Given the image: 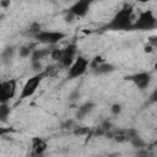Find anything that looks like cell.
Here are the masks:
<instances>
[{"instance_id":"1","label":"cell","mask_w":157,"mask_h":157,"mask_svg":"<svg viewBox=\"0 0 157 157\" xmlns=\"http://www.w3.org/2000/svg\"><path fill=\"white\" fill-rule=\"evenodd\" d=\"M134 7L129 4H125L113 17L112 20L103 27L105 31H131L134 20Z\"/></svg>"},{"instance_id":"2","label":"cell","mask_w":157,"mask_h":157,"mask_svg":"<svg viewBox=\"0 0 157 157\" xmlns=\"http://www.w3.org/2000/svg\"><path fill=\"white\" fill-rule=\"evenodd\" d=\"M157 26V18L152 10H145L140 12L139 17L134 21L132 29L135 31H150Z\"/></svg>"},{"instance_id":"3","label":"cell","mask_w":157,"mask_h":157,"mask_svg":"<svg viewBox=\"0 0 157 157\" xmlns=\"http://www.w3.org/2000/svg\"><path fill=\"white\" fill-rule=\"evenodd\" d=\"M43 77H45L44 71L38 72V74L33 75L32 77H29V78L25 82V85H23V87H22V90H21L20 99H26V98L32 97V96L36 93V91H37L38 86L40 85V82H42Z\"/></svg>"},{"instance_id":"4","label":"cell","mask_w":157,"mask_h":157,"mask_svg":"<svg viewBox=\"0 0 157 157\" xmlns=\"http://www.w3.org/2000/svg\"><path fill=\"white\" fill-rule=\"evenodd\" d=\"M66 37V34L61 31H48V29H42L39 33L34 36V39L42 44H48V45H55L60 40H63Z\"/></svg>"},{"instance_id":"5","label":"cell","mask_w":157,"mask_h":157,"mask_svg":"<svg viewBox=\"0 0 157 157\" xmlns=\"http://www.w3.org/2000/svg\"><path fill=\"white\" fill-rule=\"evenodd\" d=\"M88 67H90L88 59H86L82 55H77L76 59L74 60V63L67 69V78H77V77H81L87 71Z\"/></svg>"},{"instance_id":"6","label":"cell","mask_w":157,"mask_h":157,"mask_svg":"<svg viewBox=\"0 0 157 157\" xmlns=\"http://www.w3.org/2000/svg\"><path fill=\"white\" fill-rule=\"evenodd\" d=\"M17 93V80L9 78L0 85V103H9Z\"/></svg>"},{"instance_id":"7","label":"cell","mask_w":157,"mask_h":157,"mask_svg":"<svg viewBox=\"0 0 157 157\" xmlns=\"http://www.w3.org/2000/svg\"><path fill=\"white\" fill-rule=\"evenodd\" d=\"M96 1H98V0H77L67 9L66 13H69L74 17H85L87 15V12L90 11V7L92 6V4Z\"/></svg>"},{"instance_id":"8","label":"cell","mask_w":157,"mask_h":157,"mask_svg":"<svg viewBox=\"0 0 157 157\" xmlns=\"http://www.w3.org/2000/svg\"><path fill=\"white\" fill-rule=\"evenodd\" d=\"M77 54V45L76 43H70L63 49V59L60 60V65L64 67H70V65L76 59Z\"/></svg>"},{"instance_id":"9","label":"cell","mask_w":157,"mask_h":157,"mask_svg":"<svg viewBox=\"0 0 157 157\" xmlns=\"http://www.w3.org/2000/svg\"><path fill=\"white\" fill-rule=\"evenodd\" d=\"M126 80H130L139 90H145L148 87L151 82V74L147 71H141V72H136L134 75L128 76Z\"/></svg>"},{"instance_id":"10","label":"cell","mask_w":157,"mask_h":157,"mask_svg":"<svg viewBox=\"0 0 157 157\" xmlns=\"http://www.w3.org/2000/svg\"><path fill=\"white\" fill-rule=\"evenodd\" d=\"M31 147H32V151H33V155H37V156H40L45 152L47 147H48V144L47 141L43 139V137H33L32 141H31Z\"/></svg>"},{"instance_id":"11","label":"cell","mask_w":157,"mask_h":157,"mask_svg":"<svg viewBox=\"0 0 157 157\" xmlns=\"http://www.w3.org/2000/svg\"><path fill=\"white\" fill-rule=\"evenodd\" d=\"M114 69H115L114 65H112V64L104 61V63L97 65L96 67H93L92 71H93L96 75H105V74H109V72L114 71Z\"/></svg>"},{"instance_id":"12","label":"cell","mask_w":157,"mask_h":157,"mask_svg":"<svg viewBox=\"0 0 157 157\" xmlns=\"http://www.w3.org/2000/svg\"><path fill=\"white\" fill-rule=\"evenodd\" d=\"M52 49H33L31 54V61H40L47 55H50Z\"/></svg>"},{"instance_id":"13","label":"cell","mask_w":157,"mask_h":157,"mask_svg":"<svg viewBox=\"0 0 157 157\" xmlns=\"http://www.w3.org/2000/svg\"><path fill=\"white\" fill-rule=\"evenodd\" d=\"M93 108H94V103H93V102H86V103H83V104L78 108V110H77V118L82 119V118L86 117L88 113H91V112L93 110Z\"/></svg>"},{"instance_id":"14","label":"cell","mask_w":157,"mask_h":157,"mask_svg":"<svg viewBox=\"0 0 157 157\" xmlns=\"http://www.w3.org/2000/svg\"><path fill=\"white\" fill-rule=\"evenodd\" d=\"M13 53H15V48L13 47H7L6 49H4V52L1 53L2 63H7L9 60H11L12 56H13Z\"/></svg>"},{"instance_id":"15","label":"cell","mask_w":157,"mask_h":157,"mask_svg":"<svg viewBox=\"0 0 157 157\" xmlns=\"http://www.w3.org/2000/svg\"><path fill=\"white\" fill-rule=\"evenodd\" d=\"M10 114V107L7 103H0V119L1 121H5Z\"/></svg>"},{"instance_id":"16","label":"cell","mask_w":157,"mask_h":157,"mask_svg":"<svg viewBox=\"0 0 157 157\" xmlns=\"http://www.w3.org/2000/svg\"><path fill=\"white\" fill-rule=\"evenodd\" d=\"M50 58L54 60V61H59L63 59V49H59V48H54L50 50Z\"/></svg>"},{"instance_id":"17","label":"cell","mask_w":157,"mask_h":157,"mask_svg":"<svg viewBox=\"0 0 157 157\" xmlns=\"http://www.w3.org/2000/svg\"><path fill=\"white\" fill-rule=\"evenodd\" d=\"M32 52H33L32 47H29V45H23V47H21V48H20L18 54H20V56H21V58H28V56H31Z\"/></svg>"},{"instance_id":"18","label":"cell","mask_w":157,"mask_h":157,"mask_svg":"<svg viewBox=\"0 0 157 157\" xmlns=\"http://www.w3.org/2000/svg\"><path fill=\"white\" fill-rule=\"evenodd\" d=\"M42 31V27H40V25L38 23V22H33L31 26H29V28H28V33L34 38V36L37 34V33H39Z\"/></svg>"},{"instance_id":"19","label":"cell","mask_w":157,"mask_h":157,"mask_svg":"<svg viewBox=\"0 0 157 157\" xmlns=\"http://www.w3.org/2000/svg\"><path fill=\"white\" fill-rule=\"evenodd\" d=\"M121 110H123V107H121L120 103H114V104H112V107H110V112H112V114H114V115L120 114Z\"/></svg>"},{"instance_id":"20","label":"cell","mask_w":157,"mask_h":157,"mask_svg":"<svg viewBox=\"0 0 157 157\" xmlns=\"http://www.w3.org/2000/svg\"><path fill=\"white\" fill-rule=\"evenodd\" d=\"M31 64H32V69L36 71V74L42 72V71H43V65H42V61H31Z\"/></svg>"},{"instance_id":"21","label":"cell","mask_w":157,"mask_h":157,"mask_svg":"<svg viewBox=\"0 0 157 157\" xmlns=\"http://www.w3.org/2000/svg\"><path fill=\"white\" fill-rule=\"evenodd\" d=\"M156 102H157V87L153 90V92L148 98V103H156Z\"/></svg>"},{"instance_id":"22","label":"cell","mask_w":157,"mask_h":157,"mask_svg":"<svg viewBox=\"0 0 157 157\" xmlns=\"http://www.w3.org/2000/svg\"><path fill=\"white\" fill-rule=\"evenodd\" d=\"M148 43H150L153 48H156V47H157V36H152V37H150Z\"/></svg>"},{"instance_id":"23","label":"cell","mask_w":157,"mask_h":157,"mask_svg":"<svg viewBox=\"0 0 157 157\" xmlns=\"http://www.w3.org/2000/svg\"><path fill=\"white\" fill-rule=\"evenodd\" d=\"M152 50H153V47H152L150 43H148V45H145V52H146V53H151Z\"/></svg>"},{"instance_id":"24","label":"cell","mask_w":157,"mask_h":157,"mask_svg":"<svg viewBox=\"0 0 157 157\" xmlns=\"http://www.w3.org/2000/svg\"><path fill=\"white\" fill-rule=\"evenodd\" d=\"M137 2H140V4H146V2H148V1H151V0H136Z\"/></svg>"},{"instance_id":"25","label":"cell","mask_w":157,"mask_h":157,"mask_svg":"<svg viewBox=\"0 0 157 157\" xmlns=\"http://www.w3.org/2000/svg\"><path fill=\"white\" fill-rule=\"evenodd\" d=\"M156 145H157V140H156V141H155V142L152 144V146H156Z\"/></svg>"}]
</instances>
